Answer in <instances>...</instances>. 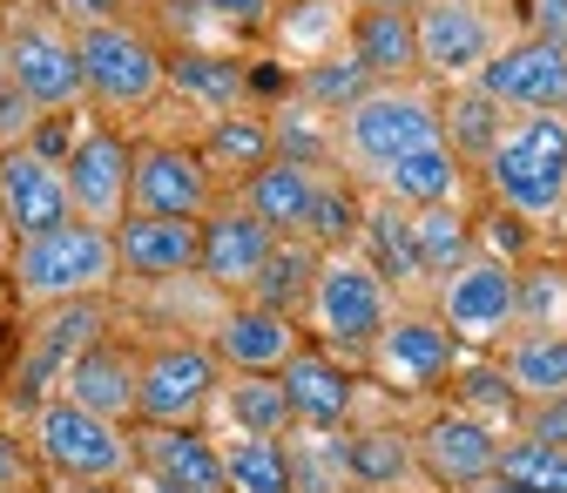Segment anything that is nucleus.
<instances>
[{
    "instance_id": "34",
    "label": "nucleus",
    "mask_w": 567,
    "mask_h": 493,
    "mask_svg": "<svg viewBox=\"0 0 567 493\" xmlns=\"http://www.w3.org/2000/svg\"><path fill=\"white\" fill-rule=\"evenodd\" d=\"M412 244H419V270H425V285H440V277H453L466 257H480V224L466 217V203L412 209Z\"/></svg>"
},
{
    "instance_id": "27",
    "label": "nucleus",
    "mask_w": 567,
    "mask_h": 493,
    "mask_svg": "<svg viewBox=\"0 0 567 493\" xmlns=\"http://www.w3.org/2000/svg\"><path fill=\"white\" fill-rule=\"evenodd\" d=\"M344 473L351 486L365 493H412V486H433L419 466V446L405 427H344Z\"/></svg>"
},
{
    "instance_id": "36",
    "label": "nucleus",
    "mask_w": 567,
    "mask_h": 493,
    "mask_svg": "<svg viewBox=\"0 0 567 493\" xmlns=\"http://www.w3.org/2000/svg\"><path fill=\"white\" fill-rule=\"evenodd\" d=\"M507 122H514V109L507 102H493L480 82H466V89H446V115H440V129H446V143L480 170L486 156H493V143L507 135Z\"/></svg>"
},
{
    "instance_id": "31",
    "label": "nucleus",
    "mask_w": 567,
    "mask_h": 493,
    "mask_svg": "<svg viewBox=\"0 0 567 493\" xmlns=\"http://www.w3.org/2000/svg\"><path fill=\"white\" fill-rule=\"evenodd\" d=\"M196 150H203L209 176L237 189L244 176H257V170L277 156V129H270V115H264V109H230V115H217V122H203Z\"/></svg>"
},
{
    "instance_id": "55",
    "label": "nucleus",
    "mask_w": 567,
    "mask_h": 493,
    "mask_svg": "<svg viewBox=\"0 0 567 493\" xmlns=\"http://www.w3.org/2000/svg\"><path fill=\"white\" fill-rule=\"evenodd\" d=\"M8 8H21V0H0V14H8Z\"/></svg>"
},
{
    "instance_id": "29",
    "label": "nucleus",
    "mask_w": 567,
    "mask_h": 493,
    "mask_svg": "<svg viewBox=\"0 0 567 493\" xmlns=\"http://www.w3.org/2000/svg\"><path fill=\"white\" fill-rule=\"evenodd\" d=\"M466 183H473V163L440 135V143L399 156V163L379 176V196H392V203H405V209H440V203H466Z\"/></svg>"
},
{
    "instance_id": "35",
    "label": "nucleus",
    "mask_w": 567,
    "mask_h": 493,
    "mask_svg": "<svg viewBox=\"0 0 567 493\" xmlns=\"http://www.w3.org/2000/svg\"><path fill=\"white\" fill-rule=\"evenodd\" d=\"M372 89V75L359 61H351L344 48H331V54H318V61H298L291 68V102L298 109H311V115H324V122H338L351 102H359Z\"/></svg>"
},
{
    "instance_id": "33",
    "label": "nucleus",
    "mask_w": 567,
    "mask_h": 493,
    "mask_svg": "<svg viewBox=\"0 0 567 493\" xmlns=\"http://www.w3.org/2000/svg\"><path fill=\"white\" fill-rule=\"evenodd\" d=\"M493 359H501V372H507L520 405L567 399V331H514Z\"/></svg>"
},
{
    "instance_id": "12",
    "label": "nucleus",
    "mask_w": 567,
    "mask_h": 493,
    "mask_svg": "<svg viewBox=\"0 0 567 493\" xmlns=\"http://www.w3.org/2000/svg\"><path fill=\"white\" fill-rule=\"evenodd\" d=\"M217 196H224V183L209 176L196 143H169V135L135 143L128 209H142V217H189V224H203L209 209H217Z\"/></svg>"
},
{
    "instance_id": "9",
    "label": "nucleus",
    "mask_w": 567,
    "mask_h": 493,
    "mask_svg": "<svg viewBox=\"0 0 567 493\" xmlns=\"http://www.w3.org/2000/svg\"><path fill=\"white\" fill-rule=\"evenodd\" d=\"M433 311L466 351H501L520 331V264L493 257V250L466 257L453 277L433 285Z\"/></svg>"
},
{
    "instance_id": "16",
    "label": "nucleus",
    "mask_w": 567,
    "mask_h": 493,
    "mask_svg": "<svg viewBox=\"0 0 567 493\" xmlns=\"http://www.w3.org/2000/svg\"><path fill=\"white\" fill-rule=\"evenodd\" d=\"M109 298H82V305H54V311H34V331H28V345H21V366H14V386H21V399H28V412L61 386V372H68V359H75L82 345H95L102 331H109Z\"/></svg>"
},
{
    "instance_id": "23",
    "label": "nucleus",
    "mask_w": 567,
    "mask_h": 493,
    "mask_svg": "<svg viewBox=\"0 0 567 493\" xmlns=\"http://www.w3.org/2000/svg\"><path fill=\"white\" fill-rule=\"evenodd\" d=\"M135 473L169 480L183 493H230L224 446L209 440V427H135Z\"/></svg>"
},
{
    "instance_id": "13",
    "label": "nucleus",
    "mask_w": 567,
    "mask_h": 493,
    "mask_svg": "<svg viewBox=\"0 0 567 493\" xmlns=\"http://www.w3.org/2000/svg\"><path fill=\"white\" fill-rule=\"evenodd\" d=\"M68 170V196H75V217L95 230H122L128 217V170H135V143L109 122L75 129V143L61 156Z\"/></svg>"
},
{
    "instance_id": "47",
    "label": "nucleus",
    "mask_w": 567,
    "mask_h": 493,
    "mask_svg": "<svg viewBox=\"0 0 567 493\" xmlns=\"http://www.w3.org/2000/svg\"><path fill=\"white\" fill-rule=\"evenodd\" d=\"M520 34H540V41H560L567 48V0H527L520 8Z\"/></svg>"
},
{
    "instance_id": "38",
    "label": "nucleus",
    "mask_w": 567,
    "mask_h": 493,
    "mask_svg": "<svg viewBox=\"0 0 567 493\" xmlns=\"http://www.w3.org/2000/svg\"><path fill=\"white\" fill-rule=\"evenodd\" d=\"M359 230H365V196L351 176L324 170L318 176V196H311V217H305V237L318 250H359Z\"/></svg>"
},
{
    "instance_id": "5",
    "label": "nucleus",
    "mask_w": 567,
    "mask_h": 493,
    "mask_svg": "<svg viewBox=\"0 0 567 493\" xmlns=\"http://www.w3.org/2000/svg\"><path fill=\"white\" fill-rule=\"evenodd\" d=\"M392 311H399L392 285H385V277H379L359 250H324L318 291H311V305H305V338H311L318 351H331V359H344V366L365 372V359H372L379 331L392 325Z\"/></svg>"
},
{
    "instance_id": "4",
    "label": "nucleus",
    "mask_w": 567,
    "mask_h": 493,
    "mask_svg": "<svg viewBox=\"0 0 567 493\" xmlns=\"http://www.w3.org/2000/svg\"><path fill=\"white\" fill-rule=\"evenodd\" d=\"M28 446L34 466L54 486H109V480H135V427H115V419L75 405L48 392L28 412Z\"/></svg>"
},
{
    "instance_id": "24",
    "label": "nucleus",
    "mask_w": 567,
    "mask_h": 493,
    "mask_svg": "<svg viewBox=\"0 0 567 493\" xmlns=\"http://www.w3.org/2000/svg\"><path fill=\"white\" fill-rule=\"evenodd\" d=\"M169 95L189 102L203 122L250 109V61L230 48H176L169 54Z\"/></svg>"
},
{
    "instance_id": "50",
    "label": "nucleus",
    "mask_w": 567,
    "mask_h": 493,
    "mask_svg": "<svg viewBox=\"0 0 567 493\" xmlns=\"http://www.w3.org/2000/svg\"><path fill=\"white\" fill-rule=\"evenodd\" d=\"M460 493H520L514 480H501V473H493V480H480V486H460Z\"/></svg>"
},
{
    "instance_id": "22",
    "label": "nucleus",
    "mask_w": 567,
    "mask_h": 493,
    "mask_svg": "<svg viewBox=\"0 0 567 493\" xmlns=\"http://www.w3.org/2000/svg\"><path fill=\"white\" fill-rule=\"evenodd\" d=\"M115 257H122V277H135V285H176V277H196L203 224H189V217H142V209H128L122 230H115Z\"/></svg>"
},
{
    "instance_id": "28",
    "label": "nucleus",
    "mask_w": 567,
    "mask_h": 493,
    "mask_svg": "<svg viewBox=\"0 0 567 493\" xmlns=\"http://www.w3.org/2000/svg\"><path fill=\"white\" fill-rule=\"evenodd\" d=\"M318 176H324V170H305V163H291V156H270V163H264L257 176H244L230 196L250 209L264 230H277V237H305V217H311Z\"/></svg>"
},
{
    "instance_id": "49",
    "label": "nucleus",
    "mask_w": 567,
    "mask_h": 493,
    "mask_svg": "<svg viewBox=\"0 0 567 493\" xmlns=\"http://www.w3.org/2000/svg\"><path fill=\"white\" fill-rule=\"evenodd\" d=\"M128 486H135V493H183V486H169V480H150V473H135Z\"/></svg>"
},
{
    "instance_id": "56",
    "label": "nucleus",
    "mask_w": 567,
    "mask_h": 493,
    "mask_svg": "<svg viewBox=\"0 0 567 493\" xmlns=\"http://www.w3.org/2000/svg\"><path fill=\"white\" fill-rule=\"evenodd\" d=\"M0 82H8V61H0Z\"/></svg>"
},
{
    "instance_id": "1",
    "label": "nucleus",
    "mask_w": 567,
    "mask_h": 493,
    "mask_svg": "<svg viewBox=\"0 0 567 493\" xmlns=\"http://www.w3.org/2000/svg\"><path fill=\"white\" fill-rule=\"evenodd\" d=\"M8 291L21 311H54V305H82V298H115L122 285V257H115V230L95 224H54L41 237H21L8 250Z\"/></svg>"
},
{
    "instance_id": "20",
    "label": "nucleus",
    "mask_w": 567,
    "mask_h": 493,
    "mask_svg": "<svg viewBox=\"0 0 567 493\" xmlns=\"http://www.w3.org/2000/svg\"><path fill=\"white\" fill-rule=\"evenodd\" d=\"M277 379H284V392H291L298 427H311V433H344V427H359V399H365V372H359V366H344V359H331V351L305 345Z\"/></svg>"
},
{
    "instance_id": "10",
    "label": "nucleus",
    "mask_w": 567,
    "mask_h": 493,
    "mask_svg": "<svg viewBox=\"0 0 567 493\" xmlns=\"http://www.w3.org/2000/svg\"><path fill=\"white\" fill-rule=\"evenodd\" d=\"M217 386L224 366L209 338H156L142 345V405H135V427H209L217 412Z\"/></svg>"
},
{
    "instance_id": "51",
    "label": "nucleus",
    "mask_w": 567,
    "mask_h": 493,
    "mask_svg": "<svg viewBox=\"0 0 567 493\" xmlns=\"http://www.w3.org/2000/svg\"><path fill=\"white\" fill-rule=\"evenodd\" d=\"M54 493H135L128 480H109V486H54Z\"/></svg>"
},
{
    "instance_id": "18",
    "label": "nucleus",
    "mask_w": 567,
    "mask_h": 493,
    "mask_svg": "<svg viewBox=\"0 0 567 493\" xmlns=\"http://www.w3.org/2000/svg\"><path fill=\"white\" fill-rule=\"evenodd\" d=\"M305 345L311 338H305L298 318H284L270 305H250V298H230L217 331H209V351H217L224 372H284Z\"/></svg>"
},
{
    "instance_id": "43",
    "label": "nucleus",
    "mask_w": 567,
    "mask_h": 493,
    "mask_svg": "<svg viewBox=\"0 0 567 493\" xmlns=\"http://www.w3.org/2000/svg\"><path fill=\"white\" fill-rule=\"evenodd\" d=\"M48 115L14 89V82H0V150H21V143H34V129H41Z\"/></svg>"
},
{
    "instance_id": "2",
    "label": "nucleus",
    "mask_w": 567,
    "mask_h": 493,
    "mask_svg": "<svg viewBox=\"0 0 567 493\" xmlns=\"http://www.w3.org/2000/svg\"><path fill=\"white\" fill-rule=\"evenodd\" d=\"M440 115H446V95L433 82H372L338 115V163H344V176L359 189H379V176L399 156H412V150H425V143L446 135Z\"/></svg>"
},
{
    "instance_id": "25",
    "label": "nucleus",
    "mask_w": 567,
    "mask_h": 493,
    "mask_svg": "<svg viewBox=\"0 0 567 493\" xmlns=\"http://www.w3.org/2000/svg\"><path fill=\"white\" fill-rule=\"evenodd\" d=\"M359 257L392 285V298H433V285H425V270H419V244H412V209L392 203V196H365V230H359Z\"/></svg>"
},
{
    "instance_id": "37",
    "label": "nucleus",
    "mask_w": 567,
    "mask_h": 493,
    "mask_svg": "<svg viewBox=\"0 0 567 493\" xmlns=\"http://www.w3.org/2000/svg\"><path fill=\"white\" fill-rule=\"evenodd\" d=\"M453 386V405L460 412H473L480 427H493L501 440H514L520 433V399H514V386H507V372H501V359H460V372L446 379Z\"/></svg>"
},
{
    "instance_id": "15",
    "label": "nucleus",
    "mask_w": 567,
    "mask_h": 493,
    "mask_svg": "<svg viewBox=\"0 0 567 493\" xmlns=\"http://www.w3.org/2000/svg\"><path fill=\"white\" fill-rule=\"evenodd\" d=\"M412 446H419L425 480L446 486V493H460V486H480V480L501 473V446H507V440L446 399V405H433V412L412 427Z\"/></svg>"
},
{
    "instance_id": "44",
    "label": "nucleus",
    "mask_w": 567,
    "mask_h": 493,
    "mask_svg": "<svg viewBox=\"0 0 567 493\" xmlns=\"http://www.w3.org/2000/svg\"><path fill=\"white\" fill-rule=\"evenodd\" d=\"M203 14L224 34H257V28L277 21V0H203Z\"/></svg>"
},
{
    "instance_id": "6",
    "label": "nucleus",
    "mask_w": 567,
    "mask_h": 493,
    "mask_svg": "<svg viewBox=\"0 0 567 493\" xmlns=\"http://www.w3.org/2000/svg\"><path fill=\"white\" fill-rule=\"evenodd\" d=\"M0 61H8V82L41 115H75V109H89L75 28H61L41 0H21V8L0 14Z\"/></svg>"
},
{
    "instance_id": "7",
    "label": "nucleus",
    "mask_w": 567,
    "mask_h": 493,
    "mask_svg": "<svg viewBox=\"0 0 567 493\" xmlns=\"http://www.w3.org/2000/svg\"><path fill=\"white\" fill-rule=\"evenodd\" d=\"M75 48H82V89L95 115H142L169 95V48L150 28L109 21L75 34Z\"/></svg>"
},
{
    "instance_id": "53",
    "label": "nucleus",
    "mask_w": 567,
    "mask_h": 493,
    "mask_svg": "<svg viewBox=\"0 0 567 493\" xmlns=\"http://www.w3.org/2000/svg\"><path fill=\"white\" fill-rule=\"evenodd\" d=\"M8 250H14V244H8V230H0V264H8Z\"/></svg>"
},
{
    "instance_id": "42",
    "label": "nucleus",
    "mask_w": 567,
    "mask_h": 493,
    "mask_svg": "<svg viewBox=\"0 0 567 493\" xmlns=\"http://www.w3.org/2000/svg\"><path fill=\"white\" fill-rule=\"evenodd\" d=\"M520 331H567V264H520Z\"/></svg>"
},
{
    "instance_id": "46",
    "label": "nucleus",
    "mask_w": 567,
    "mask_h": 493,
    "mask_svg": "<svg viewBox=\"0 0 567 493\" xmlns=\"http://www.w3.org/2000/svg\"><path fill=\"white\" fill-rule=\"evenodd\" d=\"M520 433H527V440H554V446H567V399H540V405H527V412H520Z\"/></svg>"
},
{
    "instance_id": "26",
    "label": "nucleus",
    "mask_w": 567,
    "mask_h": 493,
    "mask_svg": "<svg viewBox=\"0 0 567 493\" xmlns=\"http://www.w3.org/2000/svg\"><path fill=\"white\" fill-rule=\"evenodd\" d=\"M344 54L372 82H419V28L412 8H359L344 21Z\"/></svg>"
},
{
    "instance_id": "21",
    "label": "nucleus",
    "mask_w": 567,
    "mask_h": 493,
    "mask_svg": "<svg viewBox=\"0 0 567 493\" xmlns=\"http://www.w3.org/2000/svg\"><path fill=\"white\" fill-rule=\"evenodd\" d=\"M277 230H264L250 209L237 196H217V209L203 217V257H196V277L209 291H224V298H244L250 291V277L264 270Z\"/></svg>"
},
{
    "instance_id": "30",
    "label": "nucleus",
    "mask_w": 567,
    "mask_h": 493,
    "mask_svg": "<svg viewBox=\"0 0 567 493\" xmlns=\"http://www.w3.org/2000/svg\"><path fill=\"white\" fill-rule=\"evenodd\" d=\"M230 433H250V440H291L298 433V412H291V392H284L277 372H224L217 386V412Z\"/></svg>"
},
{
    "instance_id": "3",
    "label": "nucleus",
    "mask_w": 567,
    "mask_h": 493,
    "mask_svg": "<svg viewBox=\"0 0 567 493\" xmlns=\"http://www.w3.org/2000/svg\"><path fill=\"white\" fill-rule=\"evenodd\" d=\"M480 183L493 209H514L520 224H554L567 209V115H514L480 163Z\"/></svg>"
},
{
    "instance_id": "39",
    "label": "nucleus",
    "mask_w": 567,
    "mask_h": 493,
    "mask_svg": "<svg viewBox=\"0 0 567 493\" xmlns=\"http://www.w3.org/2000/svg\"><path fill=\"white\" fill-rule=\"evenodd\" d=\"M217 446H224V486L230 493H291V453H284V440L230 433Z\"/></svg>"
},
{
    "instance_id": "41",
    "label": "nucleus",
    "mask_w": 567,
    "mask_h": 493,
    "mask_svg": "<svg viewBox=\"0 0 567 493\" xmlns=\"http://www.w3.org/2000/svg\"><path fill=\"white\" fill-rule=\"evenodd\" d=\"M501 480H514L520 493H567V446L514 433L501 446Z\"/></svg>"
},
{
    "instance_id": "54",
    "label": "nucleus",
    "mask_w": 567,
    "mask_h": 493,
    "mask_svg": "<svg viewBox=\"0 0 567 493\" xmlns=\"http://www.w3.org/2000/svg\"><path fill=\"white\" fill-rule=\"evenodd\" d=\"M0 493H41V486H0Z\"/></svg>"
},
{
    "instance_id": "48",
    "label": "nucleus",
    "mask_w": 567,
    "mask_h": 493,
    "mask_svg": "<svg viewBox=\"0 0 567 493\" xmlns=\"http://www.w3.org/2000/svg\"><path fill=\"white\" fill-rule=\"evenodd\" d=\"M0 486H34V480H28V453H21L8 433H0Z\"/></svg>"
},
{
    "instance_id": "52",
    "label": "nucleus",
    "mask_w": 567,
    "mask_h": 493,
    "mask_svg": "<svg viewBox=\"0 0 567 493\" xmlns=\"http://www.w3.org/2000/svg\"><path fill=\"white\" fill-rule=\"evenodd\" d=\"M359 8H419V0H351V14Z\"/></svg>"
},
{
    "instance_id": "45",
    "label": "nucleus",
    "mask_w": 567,
    "mask_h": 493,
    "mask_svg": "<svg viewBox=\"0 0 567 493\" xmlns=\"http://www.w3.org/2000/svg\"><path fill=\"white\" fill-rule=\"evenodd\" d=\"M41 8H48L61 28H75V34L109 28V21H128V0H41Z\"/></svg>"
},
{
    "instance_id": "32",
    "label": "nucleus",
    "mask_w": 567,
    "mask_h": 493,
    "mask_svg": "<svg viewBox=\"0 0 567 493\" xmlns=\"http://www.w3.org/2000/svg\"><path fill=\"white\" fill-rule=\"evenodd\" d=\"M318 270H324V250H318L311 237H277L244 298H250V305H270V311H284V318L305 325V305H311V291H318Z\"/></svg>"
},
{
    "instance_id": "40",
    "label": "nucleus",
    "mask_w": 567,
    "mask_h": 493,
    "mask_svg": "<svg viewBox=\"0 0 567 493\" xmlns=\"http://www.w3.org/2000/svg\"><path fill=\"white\" fill-rule=\"evenodd\" d=\"M291 453V493H351V473H344V433H311L298 427L284 440Z\"/></svg>"
},
{
    "instance_id": "14",
    "label": "nucleus",
    "mask_w": 567,
    "mask_h": 493,
    "mask_svg": "<svg viewBox=\"0 0 567 493\" xmlns=\"http://www.w3.org/2000/svg\"><path fill=\"white\" fill-rule=\"evenodd\" d=\"M54 224H75V196H68L61 156H48L34 143L0 150V230H8V244L41 237Z\"/></svg>"
},
{
    "instance_id": "19",
    "label": "nucleus",
    "mask_w": 567,
    "mask_h": 493,
    "mask_svg": "<svg viewBox=\"0 0 567 493\" xmlns=\"http://www.w3.org/2000/svg\"><path fill=\"white\" fill-rule=\"evenodd\" d=\"M54 392L75 399V405H89V412H102V419H115V427H135V405H142V351L102 331L95 345H82L75 359H68V372H61Z\"/></svg>"
},
{
    "instance_id": "11",
    "label": "nucleus",
    "mask_w": 567,
    "mask_h": 493,
    "mask_svg": "<svg viewBox=\"0 0 567 493\" xmlns=\"http://www.w3.org/2000/svg\"><path fill=\"white\" fill-rule=\"evenodd\" d=\"M466 359V345L440 325L433 305H399L392 325L379 331L372 345V359H365V379L379 392H399V399H425V392H440Z\"/></svg>"
},
{
    "instance_id": "8",
    "label": "nucleus",
    "mask_w": 567,
    "mask_h": 493,
    "mask_svg": "<svg viewBox=\"0 0 567 493\" xmlns=\"http://www.w3.org/2000/svg\"><path fill=\"white\" fill-rule=\"evenodd\" d=\"M412 28H419V82H433L440 95L480 82V68L514 41L501 34L493 0H419Z\"/></svg>"
},
{
    "instance_id": "17",
    "label": "nucleus",
    "mask_w": 567,
    "mask_h": 493,
    "mask_svg": "<svg viewBox=\"0 0 567 493\" xmlns=\"http://www.w3.org/2000/svg\"><path fill=\"white\" fill-rule=\"evenodd\" d=\"M480 89L514 115H567V48L540 34H514L480 68Z\"/></svg>"
}]
</instances>
